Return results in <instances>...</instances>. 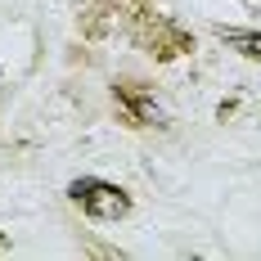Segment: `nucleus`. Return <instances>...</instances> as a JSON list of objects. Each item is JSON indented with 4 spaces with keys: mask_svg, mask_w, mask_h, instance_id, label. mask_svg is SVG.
<instances>
[{
    "mask_svg": "<svg viewBox=\"0 0 261 261\" xmlns=\"http://www.w3.org/2000/svg\"><path fill=\"white\" fill-rule=\"evenodd\" d=\"M72 198H77V203H86L95 216H122V212H126L122 189L99 185V180H77V185H72Z\"/></svg>",
    "mask_w": 261,
    "mask_h": 261,
    "instance_id": "f257e3e1",
    "label": "nucleus"
},
{
    "mask_svg": "<svg viewBox=\"0 0 261 261\" xmlns=\"http://www.w3.org/2000/svg\"><path fill=\"white\" fill-rule=\"evenodd\" d=\"M225 41H230V45H239L243 54H252V59H261V36H239V32H230Z\"/></svg>",
    "mask_w": 261,
    "mask_h": 261,
    "instance_id": "f03ea898",
    "label": "nucleus"
}]
</instances>
